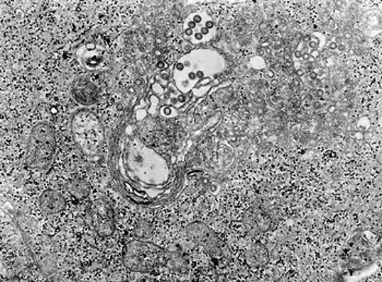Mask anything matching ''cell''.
I'll list each match as a JSON object with an SVG mask.
<instances>
[{
	"instance_id": "cell-1",
	"label": "cell",
	"mask_w": 382,
	"mask_h": 282,
	"mask_svg": "<svg viewBox=\"0 0 382 282\" xmlns=\"http://www.w3.org/2000/svg\"><path fill=\"white\" fill-rule=\"evenodd\" d=\"M165 249L153 243L131 241L124 249L126 267L135 273H150L160 264L165 265Z\"/></svg>"
},
{
	"instance_id": "cell-2",
	"label": "cell",
	"mask_w": 382,
	"mask_h": 282,
	"mask_svg": "<svg viewBox=\"0 0 382 282\" xmlns=\"http://www.w3.org/2000/svg\"><path fill=\"white\" fill-rule=\"evenodd\" d=\"M55 135L52 128L40 123L32 130L26 162L36 170H46L52 164L55 153Z\"/></svg>"
},
{
	"instance_id": "cell-3",
	"label": "cell",
	"mask_w": 382,
	"mask_h": 282,
	"mask_svg": "<svg viewBox=\"0 0 382 282\" xmlns=\"http://www.w3.org/2000/svg\"><path fill=\"white\" fill-rule=\"evenodd\" d=\"M187 233L191 240L201 245L213 259H222L224 256V251L219 237L209 227L201 222H194L188 227Z\"/></svg>"
},
{
	"instance_id": "cell-4",
	"label": "cell",
	"mask_w": 382,
	"mask_h": 282,
	"mask_svg": "<svg viewBox=\"0 0 382 282\" xmlns=\"http://www.w3.org/2000/svg\"><path fill=\"white\" fill-rule=\"evenodd\" d=\"M91 220L97 235L101 237H109L115 229L114 210L107 201L99 198L93 203L91 207Z\"/></svg>"
},
{
	"instance_id": "cell-5",
	"label": "cell",
	"mask_w": 382,
	"mask_h": 282,
	"mask_svg": "<svg viewBox=\"0 0 382 282\" xmlns=\"http://www.w3.org/2000/svg\"><path fill=\"white\" fill-rule=\"evenodd\" d=\"M72 93L77 101L82 105H91V103H95L99 97L97 86L84 77L75 81Z\"/></svg>"
},
{
	"instance_id": "cell-6",
	"label": "cell",
	"mask_w": 382,
	"mask_h": 282,
	"mask_svg": "<svg viewBox=\"0 0 382 282\" xmlns=\"http://www.w3.org/2000/svg\"><path fill=\"white\" fill-rule=\"evenodd\" d=\"M40 210L46 214H57L62 212L66 207V200L60 193L48 190L40 198Z\"/></svg>"
},
{
	"instance_id": "cell-7",
	"label": "cell",
	"mask_w": 382,
	"mask_h": 282,
	"mask_svg": "<svg viewBox=\"0 0 382 282\" xmlns=\"http://www.w3.org/2000/svg\"><path fill=\"white\" fill-rule=\"evenodd\" d=\"M245 259L251 267L260 269L269 263V253L263 245L253 244L246 251Z\"/></svg>"
},
{
	"instance_id": "cell-8",
	"label": "cell",
	"mask_w": 382,
	"mask_h": 282,
	"mask_svg": "<svg viewBox=\"0 0 382 282\" xmlns=\"http://www.w3.org/2000/svg\"><path fill=\"white\" fill-rule=\"evenodd\" d=\"M67 188H68L71 196L78 198V200H83L89 196V186H87V182L81 179L70 180L67 184Z\"/></svg>"
}]
</instances>
